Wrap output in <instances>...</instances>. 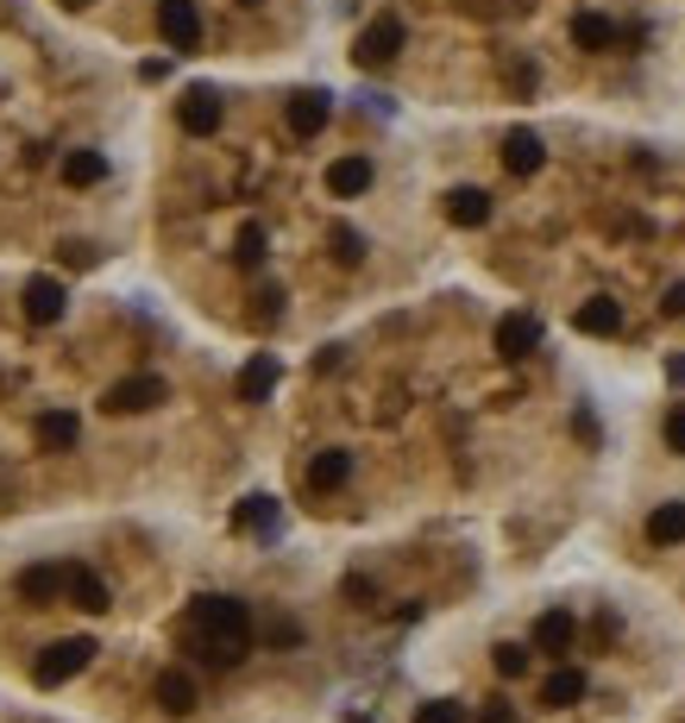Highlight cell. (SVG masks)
<instances>
[{"instance_id":"cell-9","label":"cell","mask_w":685,"mask_h":723,"mask_svg":"<svg viewBox=\"0 0 685 723\" xmlns=\"http://www.w3.org/2000/svg\"><path fill=\"white\" fill-rule=\"evenodd\" d=\"M63 586H70V567H58V560H39V567L20 572V586H13V591H20L25 605H58Z\"/></svg>"},{"instance_id":"cell-22","label":"cell","mask_w":685,"mask_h":723,"mask_svg":"<svg viewBox=\"0 0 685 723\" xmlns=\"http://www.w3.org/2000/svg\"><path fill=\"white\" fill-rule=\"evenodd\" d=\"M447 220H453V227H485V220H490V196H485V189H447Z\"/></svg>"},{"instance_id":"cell-26","label":"cell","mask_w":685,"mask_h":723,"mask_svg":"<svg viewBox=\"0 0 685 723\" xmlns=\"http://www.w3.org/2000/svg\"><path fill=\"white\" fill-rule=\"evenodd\" d=\"M264 246H271V239H264V227H258V220H246V227H239V239H233V258L246 265V271H258V265H264Z\"/></svg>"},{"instance_id":"cell-13","label":"cell","mask_w":685,"mask_h":723,"mask_svg":"<svg viewBox=\"0 0 685 723\" xmlns=\"http://www.w3.org/2000/svg\"><path fill=\"white\" fill-rule=\"evenodd\" d=\"M277 378H283V365H277L271 352H258V359H246V372H239V403H264V396L277 391Z\"/></svg>"},{"instance_id":"cell-14","label":"cell","mask_w":685,"mask_h":723,"mask_svg":"<svg viewBox=\"0 0 685 723\" xmlns=\"http://www.w3.org/2000/svg\"><path fill=\"white\" fill-rule=\"evenodd\" d=\"M328 189L340 202L365 196V189H372V157H333V164H328Z\"/></svg>"},{"instance_id":"cell-17","label":"cell","mask_w":685,"mask_h":723,"mask_svg":"<svg viewBox=\"0 0 685 723\" xmlns=\"http://www.w3.org/2000/svg\"><path fill=\"white\" fill-rule=\"evenodd\" d=\"M579 699H585V673H579V667H553L548 685H541V704H548V711H572Z\"/></svg>"},{"instance_id":"cell-7","label":"cell","mask_w":685,"mask_h":723,"mask_svg":"<svg viewBox=\"0 0 685 723\" xmlns=\"http://www.w3.org/2000/svg\"><path fill=\"white\" fill-rule=\"evenodd\" d=\"M63 309H70V290H63L58 277H32V283H25V321H32V328L63 321Z\"/></svg>"},{"instance_id":"cell-21","label":"cell","mask_w":685,"mask_h":723,"mask_svg":"<svg viewBox=\"0 0 685 723\" xmlns=\"http://www.w3.org/2000/svg\"><path fill=\"white\" fill-rule=\"evenodd\" d=\"M63 598H70L76 610H89V617H101V610H107V586H101L89 567H70V586H63Z\"/></svg>"},{"instance_id":"cell-11","label":"cell","mask_w":685,"mask_h":723,"mask_svg":"<svg viewBox=\"0 0 685 723\" xmlns=\"http://www.w3.org/2000/svg\"><path fill=\"white\" fill-rule=\"evenodd\" d=\"M541 164H548V145H541V133L516 126V133L504 138V171H509V176H534Z\"/></svg>"},{"instance_id":"cell-35","label":"cell","mask_w":685,"mask_h":723,"mask_svg":"<svg viewBox=\"0 0 685 723\" xmlns=\"http://www.w3.org/2000/svg\"><path fill=\"white\" fill-rule=\"evenodd\" d=\"M661 314H685V283H673V290L661 296Z\"/></svg>"},{"instance_id":"cell-12","label":"cell","mask_w":685,"mask_h":723,"mask_svg":"<svg viewBox=\"0 0 685 723\" xmlns=\"http://www.w3.org/2000/svg\"><path fill=\"white\" fill-rule=\"evenodd\" d=\"M572 642H579L572 610H541V617H534V648H541V654H572Z\"/></svg>"},{"instance_id":"cell-2","label":"cell","mask_w":685,"mask_h":723,"mask_svg":"<svg viewBox=\"0 0 685 723\" xmlns=\"http://www.w3.org/2000/svg\"><path fill=\"white\" fill-rule=\"evenodd\" d=\"M89 661H95V642H89V636H63V642H51L39 661H32V685L58 692V685H70Z\"/></svg>"},{"instance_id":"cell-10","label":"cell","mask_w":685,"mask_h":723,"mask_svg":"<svg viewBox=\"0 0 685 723\" xmlns=\"http://www.w3.org/2000/svg\"><path fill=\"white\" fill-rule=\"evenodd\" d=\"M541 347V321L534 314H504L497 321V359H529Z\"/></svg>"},{"instance_id":"cell-8","label":"cell","mask_w":685,"mask_h":723,"mask_svg":"<svg viewBox=\"0 0 685 723\" xmlns=\"http://www.w3.org/2000/svg\"><path fill=\"white\" fill-rule=\"evenodd\" d=\"M328 114H333L328 89H302V95H290V107H283V120H290L295 138H314L321 126H328Z\"/></svg>"},{"instance_id":"cell-30","label":"cell","mask_w":685,"mask_h":723,"mask_svg":"<svg viewBox=\"0 0 685 723\" xmlns=\"http://www.w3.org/2000/svg\"><path fill=\"white\" fill-rule=\"evenodd\" d=\"M258 636H264V642H277V648H295V642H302V629H295L290 617H277V623H264Z\"/></svg>"},{"instance_id":"cell-36","label":"cell","mask_w":685,"mask_h":723,"mask_svg":"<svg viewBox=\"0 0 685 723\" xmlns=\"http://www.w3.org/2000/svg\"><path fill=\"white\" fill-rule=\"evenodd\" d=\"M666 378H673V384L685 391V359H666Z\"/></svg>"},{"instance_id":"cell-23","label":"cell","mask_w":685,"mask_h":723,"mask_svg":"<svg viewBox=\"0 0 685 723\" xmlns=\"http://www.w3.org/2000/svg\"><path fill=\"white\" fill-rule=\"evenodd\" d=\"M572 44H579V51H610V44H616V20H604V13H572Z\"/></svg>"},{"instance_id":"cell-29","label":"cell","mask_w":685,"mask_h":723,"mask_svg":"<svg viewBox=\"0 0 685 723\" xmlns=\"http://www.w3.org/2000/svg\"><path fill=\"white\" fill-rule=\"evenodd\" d=\"M415 723H466V704H453V699H428L422 711H415Z\"/></svg>"},{"instance_id":"cell-20","label":"cell","mask_w":685,"mask_h":723,"mask_svg":"<svg viewBox=\"0 0 685 723\" xmlns=\"http://www.w3.org/2000/svg\"><path fill=\"white\" fill-rule=\"evenodd\" d=\"M76 434H82V422L70 410H51V415H39V428H32V441H39L44 453H58V447H76Z\"/></svg>"},{"instance_id":"cell-25","label":"cell","mask_w":685,"mask_h":723,"mask_svg":"<svg viewBox=\"0 0 685 723\" xmlns=\"http://www.w3.org/2000/svg\"><path fill=\"white\" fill-rule=\"evenodd\" d=\"M647 541H654V548L685 541V504H661V509H654V516H647Z\"/></svg>"},{"instance_id":"cell-6","label":"cell","mask_w":685,"mask_h":723,"mask_svg":"<svg viewBox=\"0 0 685 723\" xmlns=\"http://www.w3.org/2000/svg\"><path fill=\"white\" fill-rule=\"evenodd\" d=\"M177 126L189 138H208V133H220V95L215 89H183V101H177Z\"/></svg>"},{"instance_id":"cell-19","label":"cell","mask_w":685,"mask_h":723,"mask_svg":"<svg viewBox=\"0 0 685 723\" xmlns=\"http://www.w3.org/2000/svg\"><path fill=\"white\" fill-rule=\"evenodd\" d=\"M157 704H164L170 717H189V711H196V680L177 673V667H170V673H157Z\"/></svg>"},{"instance_id":"cell-15","label":"cell","mask_w":685,"mask_h":723,"mask_svg":"<svg viewBox=\"0 0 685 723\" xmlns=\"http://www.w3.org/2000/svg\"><path fill=\"white\" fill-rule=\"evenodd\" d=\"M572 328L591 333V340H610V333H623V302H610V296H591L585 309L572 314Z\"/></svg>"},{"instance_id":"cell-3","label":"cell","mask_w":685,"mask_h":723,"mask_svg":"<svg viewBox=\"0 0 685 723\" xmlns=\"http://www.w3.org/2000/svg\"><path fill=\"white\" fill-rule=\"evenodd\" d=\"M403 39H409V32H403V20H396V13H377V20L359 32L353 63H359V70H391L396 51H403Z\"/></svg>"},{"instance_id":"cell-37","label":"cell","mask_w":685,"mask_h":723,"mask_svg":"<svg viewBox=\"0 0 685 723\" xmlns=\"http://www.w3.org/2000/svg\"><path fill=\"white\" fill-rule=\"evenodd\" d=\"M63 7H95V0H63Z\"/></svg>"},{"instance_id":"cell-16","label":"cell","mask_w":685,"mask_h":723,"mask_svg":"<svg viewBox=\"0 0 685 723\" xmlns=\"http://www.w3.org/2000/svg\"><path fill=\"white\" fill-rule=\"evenodd\" d=\"M346 478H353V453L346 447H321L309 459V490H340Z\"/></svg>"},{"instance_id":"cell-31","label":"cell","mask_w":685,"mask_h":723,"mask_svg":"<svg viewBox=\"0 0 685 723\" xmlns=\"http://www.w3.org/2000/svg\"><path fill=\"white\" fill-rule=\"evenodd\" d=\"M63 265H70V271H89V265H95V246H82V239H63Z\"/></svg>"},{"instance_id":"cell-4","label":"cell","mask_w":685,"mask_h":723,"mask_svg":"<svg viewBox=\"0 0 685 723\" xmlns=\"http://www.w3.org/2000/svg\"><path fill=\"white\" fill-rule=\"evenodd\" d=\"M164 378H120V384H107V396H101V410L107 415H138V410H157V403H164Z\"/></svg>"},{"instance_id":"cell-32","label":"cell","mask_w":685,"mask_h":723,"mask_svg":"<svg viewBox=\"0 0 685 723\" xmlns=\"http://www.w3.org/2000/svg\"><path fill=\"white\" fill-rule=\"evenodd\" d=\"M252 302H258V314H264V321H277V314H283V290H277V283H264Z\"/></svg>"},{"instance_id":"cell-34","label":"cell","mask_w":685,"mask_h":723,"mask_svg":"<svg viewBox=\"0 0 685 723\" xmlns=\"http://www.w3.org/2000/svg\"><path fill=\"white\" fill-rule=\"evenodd\" d=\"M478 723H522V717H516V711H509L504 699H490L485 711H478Z\"/></svg>"},{"instance_id":"cell-24","label":"cell","mask_w":685,"mask_h":723,"mask_svg":"<svg viewBox=\"0 0 685 723\" xmlns=\"http://www.w3.org/2000/svg\"><path fill=\"white\" fill-rule=\"evenodd\" d=\"M101 176H107V157L101 152H70L63 157V183H70V189H95Z\"/></svg>"},{"instance_id":"cell-5","label":"cell","mask_w":685,"mask_h":723,"mask_svg":"<svg viewBox=\"0 0 685 723\" xmlns=\"http://www.w3.org/2000/svg\"><path fill=\"white\" fill-rule=\"evenodd\" d=\"M157 32L170 39V51H196V44H201L196 0H157Z\"/></svg>"},{"instance_id":"cell-18","label":"cell","mask_w":685,"mask_h":723,"mask_svg":"<svg viewBox=\"0 0 685 723\" xmlns=\"http://www.w3.org/2000/svg\"><path fill=\"white\" fill-rule=\"evenodd\" d=\"M233 528H246V535H277V497H264V490H252V497H239Z\"/></svg>"},{"instance_id":"cell-28","label":"cell","mask_w":685,"mask_h":723,"mask_svg":"<svg viewBox=\"0 0 685 723\" xmlns=\"http://www.w3.org/2000/svg\"><path fill=\"white\" fill-rule=\"evenodd\" d=\"M490 667H497L504 680H522V673H529V648H522V642H497V648H490Z\"/></svg>"},{"instance_id":"cell-38","label":"cell","mask_w":685,"mask_h":723,"mask_svg":"<svg viewBox=\"0 0 685 723\" xmlns=\"http://www.w3.org/2000/svg\"><path fill=\"white\" fill-rule=\"evenodd\" d=\"M239 7H258V0H239Z\"/></svg>"},{"instance_id":"cell-1","label":"cell","mask_w":685,"mask_h":723,"mask_svg":"<svg viewBox=\"0 0 685 723\" xmlns=\"http://www.w3.org/2000/svg\"><path fill=\"white\" fill-rule=\"evenodd\" d=\"M189 629H196V661H208V667H239L258 636L252 610L239 605V598H196Z\"/></svg>"},{"instance_id":"cell-33","label":"cell","mask_w":685,"mask_h":723,"mask_svg":"<svg viewBox=\"0 0 685 723\" xmlns=\"http://www.w3.org/2000/svg\"><path fill=\"white\" fill-rule=\"evenodd\" d=\"M666 447H673V453H685V410H673V415H666Z\"/></svg>"},{"instance_id":"cell-27","label":"cell","mask_w":685,"mask_h":723,"mask_svg":"<svg viewBox=\"0 0 685 723\" xmlns=\"http://www.w3.org/2000/svg\"><path fill=\"white\" fill-rule=\"evenodd\" d=\"M328 252H333V265H346V271H353V265H365V239H359L353 227H333Z\"/></svg>"}]
</instances>
